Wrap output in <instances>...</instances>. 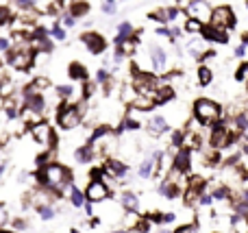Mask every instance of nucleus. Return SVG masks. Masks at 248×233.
Instances as JSON below:
<instances>
[{
    "instance_id": "50",
    "label": "nucleus",
    "mask_w": 248,
    "mask_h": 233,
    "mask_svg": "<svg viewBox=\"0 0 248 233\" xmlns=\"http://www.w3.org/2000/svg\"><path fill=\"white\" fill-rule=\"evenodd\" d=\"M0 233H16V231H7V229L2 227V229H0Z\"/></svg>"
},
{
    "instance_id": "15",
    "label": "nucleus",
    "mask_w": 248,
    "mask_h": 233,
    "mask_svg": "<svg viewBox=\"0 0 248 233\" xmlns=\"http://www.w3.org/2000/svg\"><path fill=\"white\" fill-rule=\"evenodd\" d=\"M68 74L72 81H87V68L83 63H78V61H72V63H70Z\"/></svg>"
},
{
    "instance_id": "39",
    "label": "nucleus",
    "mask_w": 248,
    "mask_h": 233,
    "mask_svg": "<svg viewBox=\"0 0 248 233\" xmlns=\"http://www.w3.org/2000/svg\"><path fill=\"white\" fill-rule=\"evenodd\" d=\"M235 78H237V81H244V78H248V63H244L240 70H237Z\"/></svg>"
},
{
    "instance_id": "12",
    "label": "nucleus",
    "mask_w": 248,
    "mask_h": 233,
    "mask_svg": "<svg viewBox=\"0 0 248 233\" xmlns=\"http://www.w3.org/2000/svg\"><path fill=\"white\" fill-rule=\"evenodd\" d=\"M146 129H148V133L155 135V138H157V135H163L168 131V120L163 116H153L148 120V124H146Z\"/></svg>"
},
{
    "instance_id": "35",
    "label": "nucleus",
    "mask_w": 248,
    "mask_h": 233,
    "mask_svg": "<svg viewBox=\"0 0 248 233\" xmlns=\"http://www.w3.org/2000/svg\"><path fill=\"white\" fill-rule=\"evenodd\" d=\"M7 222H9V212H7V207H4V205H0V229H2Z\"/></svg>"
},
{
    "instance_id": "33",
    "label": "nucleus",
    "mask_w": 248,
    "mask_h": 233,
    "mask_svg": "<svg viewBox=\"0 0 248 233\" xmlns=\"http://www.w3.org/2000/svg\"><path fill=\"white\" fill-rule=\"evenodd\" d=\"M103 11L107 13V16H113V13L118 11V7H116V4H113V0H107V2L103 4Z\"/></svg>"
},
{
    "instance_id": "9",
    "label": "nucleus",
    "mask_w": 248,
    "mask_h": 233,
    "mask_svg": "<svg viewBox=\"0 0 248 233\" xmlns=\"http://www.w3.org/2000/svg\"><path fill=\"white\" fill-rule=\"evenodd\" d=\"M185 11H187L192 17L201 20L202 24H205V22H209V16H211V7L207 4V0H192V2L187 4V9H185Z\"/></svg>"
},
{
    "instance_id": "54",
    "label": "nucleus",
    "mask_w": 248,
    "mask_h": 233,
    "mask_svg": "<svg viewBox=\"0 0 248 233\" xmlns=\"http://www.w3.org/2000/svg\"><path fill=\"white\" fill-rule=\"evenodd\" d=\"M246 9H248V2H246Z\"/></svg>"
},
{
    "instance_id": "53",
    "label": "nucleus",
    "mask_w": 248,
    "mask_h": 233,
    "mask_svg": "<svg viewBox=\"0 0 248 233\" xmlns=\"http://www.w3.org/2000/svg\"><path fill=\"white\" fill-rule=\"evenodd\" d=\"M159 233H168V231H159Z\"/></svg>"
},
{
    "instance_id": "6",
    "label": "nucleus",
    "mask_w": 248,
    "mask_h": 233,
    "mask_svg": "<svg viewBox=\"0 0 248 233\" xmlns=\"http://www.w3.org/2000/svg\"><path fill=\"white\" fill-rule=\"evenodd\" d=\"M31 135H33L35 142L42 144L44 148H50L52 144H55V131H52V126L44 120L31 124Z\"/></svg>"
},
{
    "instance_id": "29",
    "label": "nucleus",
    "mask_w": 248,
    "mask_h": 233,
    "mask_svg": "<svg viewBox=\"0 0 248 233\" xmlns=\"http://www.w3.org/2000/svg\"><path fill=\"white\" fill-rule=\"evenodd\" d=\"M50 35L57 39V42H63V39H65V29H63V26H61V24H52Z\"/></svg>"
},
{
    "instance_id": "51",
    "label": "nucleus",
    "mask_w": 248,
    "mask_h": 233,
    "mask_svg": "<svg viewBox=\"0 0 248 233\" xmlns=\"http://www.w3.org/2000/svg\"><path fill=\"white\" fill-rule=\"evenodd\" d=\"M244 153H246V155H248V142L244 144Z\"/></svg>"
},
{
    "instance_id": "38",
    "label": "nucleus",
    "mask_w": 248,
    "mask_h": 233,
    "mask_svg": "<svg viewBox=\"0 0 248 233\" xmlns=\"http://www.w3.org/2000/svg\"><path fill=\"white\" fill-rule=\"evenodd\" d=\"M20 9H33L35 7V0H13Z\"/></svg>"
},
{
    "instance_id": "11",
    "label": "nucleus",
    "mask_w": 248,
    "mask_h": 233,
    "mask_svg": "<svg viewBox=\"0 0 248 233\" xmlns=\"http://www.w3.org/2000/svg\"><path fill=\"white\" fill-rule=\"evenodd\" d=\"M148 55H150V61H153V68L157 70V72H163V70L168 68V52L163 50L161 46H150L148 48Z\"/></svg>"
},
{
    "instance_id": "1",
    "label": "nucleus",
    "mask_w": 248,
    "mask_h": 233,
    "mask_svg": "<svg viewBox=\"0 0 248 233\" xmlns=\"http://www.w3.org/2000/svg\"><path fill=\"white\" fill-rule=\"evenodd\" d=\"M70 172H68V168H63L61 164H46V166H42V170H39V181H42V186L44 187H48V190H52V192H59V190H63L65 186L70 183Z\"/></svg>"
},
{
    "instance_id": "49",
    "label": "nucleus",
    "mask_w": 248,
    "mask_h": 233,
    "mask_svg": "<svg viewBox=\"0 0 248 233\" xmlns=\"http://www.w3.org/2000/svg\"><path fill=\"white\" fill-rule=\"evenodd\" d=\"M4 168H7V164H4V161H0V177H2V172H4Z\"/></svg>"
},
{
    "instance_id": "48",
    "label": "nucleus",
    "mask_w": 248,
    "mask_h": 233,
    "mask_svg": "<svg viewBox=\"0 0 248 233\" xmlns=\"http://www.w3.org/2000/svg\"><path fill=\"white\" fill-rule=\"evenodd\" d=\"M85 212H87V216H92V214H94V209H92L90 203H85Z\"/></svg>"
},
{
    "instance_id": "23",
    "label": "nucleus",
    "mask_w": 248,
    "mask_h": 233,
    "mask_svg": "<svg viewBox=\"0 0 248 233\" xmlns=\"http://www.w3.org/2000/svg\"><path fill=\"white\" fill-rule=\"evenodd\" d=\"M231 222H233V227L237 229V233H248V218L246 216H233L231 218Z\"/></svg>"
},
{
    "instance_id": "30",
    "label": "nucleus",
    "mask_w": 248,
    "mask_h": 233,
    "mask_svg": "<svg viewBox=\"0 0 248 233\" xmlns=\"http://www.w3.org/2000/svg\"><path fill=\"white\" fill-rule=\"evenodd\" d=\"M9 22H11V11L7 4H0V26L9 24Z\"/></svg>"
},
{
    "instance_id": "42",
    "label": "nucleus",
    "mask_w": 248,
    "mask_h": 233,
    "mask_svg": "<svg viewBox=\"0 0 248 233\" xmlns=\"http://www.w3.org/2000/svg\"><path fill=\"white\" fill-rule=\"evenodd\" d=\"M174 218H176V214H172V212H168V214H163V216H159V222H174Z\"/></svg>"
},
{
    "instance_id": "41",
    "label": "nucleus",
    "mask_w": 248,
    "mask_h": 233,
    "mask_svg": "<svg viewBox=\"0 0 248 233\" xmlns=\"http://www.w3.org/2000/svg\"><path fill=\"white\" fill-rule=\"evenodd\" d=\"M11 48V39L9 37H0V52H7Z\"/></svg>"
},
{
    "instance_id": "47",
    "label": "nucleus",
    "mask_w": 248,
    "mask_h": 233,
    "mask_svg": "<svg viewBox=\"0 0 248 233\" xmlns=\"http://www.w3.org/2000/svg\"><path fill=\"white\" fill-rule=\"evenodd\" d=\"M244 52H246V46H237L235 48V57H244Z\"/></svg>"
},
{
    "instance_id": "43",
    "label": "nucleus",
    "mask_w": 248,
    "mask_h": 233,
    "mask_svg": "<svg viewBox=\"0 0 248 233\" xmlns=\"http://www.w3.org/2000/svg\"><path fill=\"white\" fill-rule=\"evenodd\" d=\"M166 17L168 20H176V17H179V9H174V7L166 9Z\"/></svg>"
},
{
    "instance_id": "3",
    "label": "nucleus",
    "mask_w": 248,
    "mask_h": 233,
    "mask_svg": "<svg viewBox=\"0 0 248 233\" xmlns=\"http://www.w3.org/2000/svg\"><path fill=\"white\" fill-rule=\"evenodd\" d=\"M194 116L201 124H214L222 118V107L211 98H198L194 103Z\"/></svg>"
},
{
    "instance_id": "19",
    "label": "nucleus",
    "mask_w": 248,
    "mask_h": 233,
    "mask_svg": "<svg viewBox=\"0 0 248 233\" xmlns=\"http://www.w3.org/2000/svg\"><path fill=\"white\" fill-rule=\"evenodd\" d=\"M187 50L192 52L194 57H196V59H202V55H205V39H189L187 42Z\"/></svg>"
},
{
    "instance_id": "25",
    "label": "nucleus",
    "mask_w": 248,
    "mask_h": 233,
    "mask_svg": "<svg viewBox=\"0 0 248 233\" xmlns=\"http://www.w3.org/2000/svg\"><path fill=\"white\" fill-rule=\"evenodd\" d=\"M233 129H237V131H246L248 129V116L246 113H237V116H233Z\"/></svg>"
},
{
    "instance_id": "14",
    "label": "nucleus",
    "mask_w": 248,
    "mask_h": 233,
    "mask_svg": "<svg viewBox=\"0 0 248 233\" xmlns=\"http://www.w3.org/2000/svg\"><path fill=\"white\" fill-rule=\"evenodd\" d=\"M131 105H133V109H137V111H150V109H153L157 103H155V98H150V96L137 94V96H133Z\"/></svg>"
},
{
    "instance_id": "26",
    "label": "nucleus",
    "mask_w": 248,
    "mask_h": 233,
    "mask_svg": "<svg viewBox=\"0 0 248 233\" xmlns=\"http://www.w3.org/2000/svg\"><path fill=\"white\" fill-rule=\"evenodd\" d=\"M202 22L201 20H196V17H189L187 22H185V31H187V33H201V29H202Z\"/></svg>"
},
{
    "instance_id": "20",
    "label": "nucleus",
    "mask_w": 248,
    "mask_h": 233,
    "mask_svg": "<svg viewBox=\"0 0 248 233\" xmlns=\"http://www.w3.org/2000/svg\"><path fill=\"white\" fill-rule=\"evenodd\" d=\"M122 205H124V209H128L131 214H135L137 207H140V199H137L133 192H126V194H122Z\"/></svg>"
},
{
    "instance_id": "31",
    "label": "nucleus",
    "mask_w": 248,
    "mask_h": 233,
    "mask_svg": "<svg viewBox=\"0 0 248 233\" xmlns=\"http://www.w3.org/2000/svg\"><path fill=\"white\" fill-rule=\"evenodd\" d=\"M72 85H59L57 87V94H59V98H70L72 96Z\"/></svg>"
},
{
    "instance_id": "7",
    "label": "nucleus",
    "mask_w": 248,
    "mask_h": 233,
    "mask_svg": "<svg viewBox=\"0 0 248 233\" xmlns=\"http://www.w3.org/2000/svg\"><path fill=\"white\" fill-rule=\"evenodd\" d=\"M231 142H233V133H231V129H227L224 124H218L211 131V146H214L216 151L231 146Z\"/></svg>"
},
{
    "instance_id": "17",
    "label": "nucleus",
    "mask_w": 248,
    "mask_h": 233,
    "mask_svg": "<svg viewBox=\"0 0 248 233\" xmlns=\"http://www.w3.org/2000/svg\"><path fill=\"white\" fill-rule=\"evenodd\" d=\"M92 157H94V146H90V144H85V146L74 151V159H77L78 164H87V161H92Z\"/></svg>"
},
{
    "instance_id": "8",
    "label": "nucleus",
    "mask_w": 248,
    "mask_h": 233,
    "mask_svg": "<svg viewBox=\"0 0 248 233\" xmlns=\"http://www.w3.org/2000/svg\"><path fill=\"white\" fill-rule=\"evenodd\" d=\"M81 42L87 46V50L92 52V55H100V52H105V48H107V42H105V37L100 33H94V31H90V33H83Z\"/></svg>"
},
{
    "instance_id": "24",
    "label": "nucleus",
    "mask_w": 248,
    "mask_h": 233,
    "mask_svg": "<svg viewBox=\"0 0 248 233\" xmlns=\"http://www.w3.org/2000/svg\"><path fill=\"white\" fill-rule=\"evenodd\" d=\"M211 78H214V72H211L209 68H205V65H201V68H198V83H201V85H209Z\"/></svg>"
},
{
    "instance_id": "40",
    "label": "nucleus",
    "mask_w": 248,
    "mask_h": 233,
    "mask_svg": "<svg viewBox=\"0 0 248 233\" xmlns=\"http://www.w3.org/2000/svg\"><path fill=\"white\" fill-rule=\"evenodd\" d=\"M174 233H198V229H196V225H183V227H179Z\"/></svg>"
},
{
    "instance_id": "45",
    "label": "nucleus",
    "mask_w": 248,
    "mask_h": 233,
    "mask_svg": "<svg viewBox=\"0 0 248 233\" xmlns=\"http://www.w3.org/2000/svg\"><path fill=\"white\" fill-rule=\"evenodd\" d=\"M211 201H214V199H211V194H201V196H198V203H201V205H211Z\"/></svg>"
},
{
    "instance_id": "16",
    "label": "nucleus",
    "mask_w": 248,
    "mask_h": 233,
    "mask_svg": "<svg viewBox=\"0 0 248 233\" xmlns=\"http://www.w3.org/2000/svg\"><path fill=\"white\" fill-rule=\"evenodd\" d=\"M105 170H107L109 174H113V177L122 179L124 174L128 172V166H126V164H122V161H116V159H111V161H107V166H105Z\"/></svg>"
},
{
    "instance_id": "21",
    "label": "nucleus",
    "mask_w": 248,
    "mask_h": 233,
    "mask_svg": "<svg viewBox=\"0 0 248 233\" xmlns=\"http://www.w3.org/2000/svg\"><path fill=\"white\" fill-rule=\"evenodd\" d=\"M153 168H155V153H153V157L141 161L140 170H137V172H140V179H148L150 174H153Z\"/></svg>"
},
{
    "instance_id": "22",
    "label": "nucleus",
    "mask_w": 248,
    "mask_h": 233,
    "mask_svg": "<svg viewBox=\"0 0 248 233\" xmlns=\"http://www.w3.org/2000/svg\"><path fill=\"white\" fill-rule=\"evenodd\" d=\"M70 203H72L74 207H83V205H85V194H83L77 186H72V190H70Z\"/></svg>"
},
{
    "instance_id": "13",
    "label": "nucleus",
    "mask_w": 248,
    "mask_h": 233,
    "mask_svg": "<svg viewBox=\"0 0 248 233\" xmlns=\"http://www.w3.org/2000/svg\"><path fill=\"white\" fill-rule=\"evenodd\" d=\"M189 166H192V153H189L187 148H183V151H179L176 157H174V170H179V172H187Z\"/></svg>"
},
{
    "instance_id": "34",
    "label": "nucleus",
    "mask_w": 248,
    "mask_h": 233,
    "mask_svg": "<svg viewBox=\"0 0 248 233\" xmlns=\"http://www.w3.org/2000/svg\"><path fill=\"white\" fill-rule=\"evenodd\" d=\"M61 22H63V26H68V29H70V26L77 24V17L70 16V13H63V16H61Z\"/></svg>"
},
{
    "instance_id": "28",
    "label": "nucleus",
    "mask_w": 248,
    "mask_h": 233,
    "mask_svg": "<svg viewBox=\"0 0 248 233\" xmlns=\"http://www.w3.org/2000/svg\"><path fill=\"white\" fill-rule=\"evenodd\" d=\"M131 33H133V24H131V22H120V24H118V37L126 39V37H131Z\"/></svg>"
},
{
    "instance_id": "18",
    "label": "nucleus",
    "mask_w": 248,
    "mask_h": 233,
    "mask_svg": "<svg viewBox=\"0 0 248 233\" xmlns=\"http://www.w3.org/2000/svg\"><path fill=\"white\" fill-rule=\"evenodd\" d=\"M90 13V4H87V0H74L72 4H70V16L74 17H83Z\"/></svg>"
},
{
    "instance_id": "32",
    "label": "nucleus",
    "mask_w": 248,
    "mask_h": 233,
    "mask_svg": "<svg viewBox=\"0 0 248 233\" xmlns=\"http://www.w3.org/2000/svg\"><path fill=\"white\" fill-rule=\"evenodd\" d=\"M124 129L126 131H137L140 129V122L133 120V118H126V120H124Z\"/></svg>"
},
{
    "instance_id": "52",
    "label": "nucleus",
    "mask_w": 248,
    "mask_h": 233,
    "mask_svg": "<svg viewBox=\"0 0 248 233\" xmlns=\"http://www.w3.org/2000/svg\"><path fill=\"white\" fill-rule=\"evenodd\" d=\"M111 233H128V231H111Z\"/></svg>"
},
{
    "instance_id": "27",
    "label": "nucleus",
    "mask_w": 248,
    "mask_h": 233,
    "mask_svg": "<svg viewBox=\"0 0 248 233\" xmlns=\"http://www.w3.org/2000/svg\"><path fill=\"white\" fill-rule=\"evenodd\" d=\"M37 212H39V218H42V220H52V218H55V209H52L48 203L46 205H39Z\"/></svg>"
},
{
    "instance_id": "4",
    "label": "nucleus",
    "mask_w": 248,
    "mask_h": 233,
    "mask_svg": "<svg viewBox=\"0 0 248 233\" xmlns=\"http://www.w3.org/2000/svg\"><path fill=\"white\" fill-rule=\"evenodd\" d=\"M83 118V105H61L59 111H57V124L61 129L70 131L74 126H78Z\"/></svg>"
},
{
    "instance_id": "5",
    "label": "nucleus",
    "mask_w": 248,
    "mask_h": 233,
    "mask_svg": "<svg viewBox=\"0 0 248 233\" xmlns=\"http://www.w3.org/2000/svg\"><path fill=\"white\" fill-rule=\"evenodd\" d=\"M209 24L214 29H220V31H229L235 26V13H233L231 7L222 4V7H216L211 9V16H209Z\"/></svg>"
},
{
    "instance_id": "2",
    "label": "nucleus",
    "mask_w": 248,
    "mask_h": 233,
    "mask_svg": "<svg viewBox=\"0 0 248 233\" xmlns=\"http://www.w3.org/2000/svg\"><path fill=\"white\" fill-rule=\"evenodd\" d=\"M7 63L11 65L17 72H26V70L33 68L35 63V50L31 48V44H16L13 48L7 50Z\"/></svg>"
},
{
    "instance_id": "44",
    "label": "nucleus",
    "mask_w": 248,
    "mask_h": 233,
    "mask_svg": "<svg viewBox=\"0 0 248 233\" xmlns=\"http://www.w3.org/2000/svg\"><path fill=\"white\" fill-rule=\"evenodd\" d=\"M157 35H161V37H172V31L168 29V26H159V29H157Z\"/></svg>"
},
{
    "instance_id": "10",
    "label": "nucleus",
    "mask_w": 248,
    "mask_h": 233,
    "mask_svg": "<svg viewBox=\"0 0 248 233\" xmlns=\"http://www.w3.org/2000/svg\"><path fill=\"white\" fill-rule=\"evenodd\" d=\"M109 196V187L105 186V181H92L90 186H87V192H85V199L90 201V203H100V201H105Z\"/></svg>"
},
{
    "instance_id": "36",
    "label": "nucleus",
    "mask_w": 248,
    "mask_h": 233,
    "mask_svg": "<svg viewBox=\"0 0 248 233\" xmlns=\"http://www.w3.org/2000/svg\"><path fill=\"white\" fill-rule=\"evenodd\" d=\"M150 20H159V22H168V17H166V9H161V11H155V13H150Z\"/></svg>"
},
{
    "instance_id": "46",
    "label": "nucleus",
    "mask_w": 248,
    "mask_h": 233,
    "mask_svg": "<svg viewBox=\"0 0 248 233\" xmlns=\"http://www.w3.org/2000/svg\"><path fill=\"white\" fill-rule=\"evenodd\" d=\"M96 90V83H85V98H90Z\"/></svg>"
},
{
    "instance_id": "37",
    "label": "nucleus",
    "mask_w": 248,
    "mask_h": 233,
    "mask_svg": "<svg viewBox=\"0 0 248 233\" xmlns=\"http://www.w3.org/2000/svg\"><path fill=\"white\" fill-rule=\"evenodd\" d=\"M107 81H109V72L107 70H98V72H96V83H103L105 85Z\"/></svg>"
}]
</instances>
